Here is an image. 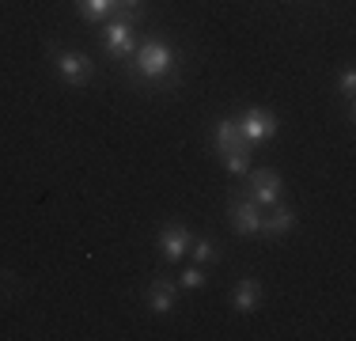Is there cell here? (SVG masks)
<instances>
[{"mask_svg":"<svg viewBox=\"0 0 356 341\" xmlns=\"http://www.w3.org/2000/svg\"><path fill=\"white\" fill-rule=\"evenodd\" d=\"M235 122H239V129H243V141L250 144H266L269 136H277V129H281V118L273 114V110H266V106H247L243 114H235Z\"/></svg>","mask_w":356,"mask_h":341,"instance_id":"obj_4","label":"cell"},{"mask_svg":"<svg viewBox=\"0 0 356 341\" xmlns=\"http://www.w3.org/2000/svg\"><path fill=\"white\" fill-rule=\"evenodd\" d=\"M337 95L345 99V118H356V110H353V95H356V72H353V65H345L341 72H337Z\"/></svg>","mask_w":356,"mask_h":341,"instance_id":"obj_15","label":"cell"},{"mask_svg":"<svg viewBox=\"0 0 356 341\" xmlns=\"http://www.w3.org/2000/svg\"><path fill=\"white\" fill-rule=\"evenodd\" d=\"M261 205L250 198V193L232 190L227 193V220H232V232L243 239H261Z\"/></svg>","mask_w":356,"mask_h":341,"instance_id":"obj_3","label":"cell"},{"mask_svg":"<svg viewBox=\"0 0 356 341\" xmlns=\"http://www.w3.org/2000/svg\"><path fill=\"white\" fill-rule=\"evenodd\" d=\"M239 144H247V141H243V129H239V122H235V114L216 118L213 129H209V148H213V156H224V152L239 148Z\"/></svg>","mask_w":356,"mask_h":341,"instance_id":"obj_9","label":"cell"},{"mask_svg":"<svg viewBox=\"0 0 356 341\" xmlns=\"http://www.w3.org/2000/svg\"><path fill=\"white\" fill-rule=\"evenodd\" d=\"M178 303V285L171 277H152L148 288H144V307L152 315H171Z\"/></svg>","mask_w":356,"mask_h":341,"instance_id":"obj_8","label":"cell"},{"mask_svg":"<svg viewBox=\"0 0 356 341\" xmlns=\"http://www.w3.org/2000/svg\"><path fill=\"white\" fill-rule=\"evenodd\" d=\"M258 307H261V280L243 277L239 285H235V292H232V311L235 315H254Z\"/></svg>","mask_w":356,"mask_h":341,"instance_id":"obj_11","label":"cell"},{"mask_svg":"<svg viewBox=\"0 0 356 341\" xmlns=\"http://www.w3.org/2000/svg\"><path fill=\"white\" fill-rule=\"evenodd\" d=\"M190 258H193V266H216V262L224 258V251L216 246V239H209V235H193V243H190Z\"/></svg>","mask_w":356,"mask_h":341,"instance_id":"obj_12","label":"cell"},{"mask_svg":"<svg viewBox=\"0 0 356 341\" xmlns=\"http://www.w3.org/2000/svg\"><path fill=\"white\" fill-rule=\"evenodd\" d=\"M118 15H125L129 23H144V15H148V8H144V0H118Z\"/></svg>","mask_w":356,"mask_h":341,"instance_id":"obj_17","label":"cell"},{"mask_svg":"<svg viewBox=\"0 0 356 341\" xmlns=\"http://www.w3.org/2000/svg\"><path fill=\"white\" fill-rule=\"evenodd\" d=\"M76 8H80V15L88 23H99V19H106V15H118V0H76Z\"/></svg>","mask_w":356,"mask_h":341,"instance_id":"obj_14","label":"cell"},{"mask_svg":"<svg viewBox=\"0 0 356 341\" xmlns=\"http://www.w3.org/2000/svg\"><path fill=\"white\" fill-rule=\"evenodd\" d=\"M137 23H129L125 15H118V19H110L103 27V49L106 57H114V61H129L133 54H137Z\"/></svg>","mask_w":356,"mask_h":341,"instance_id":"obj_5","label":"cell"},{"mask_svg":"<svg viewBox=\"0 0 356 341\" xmlns=\"http://www.w3.org/2000/svg\"><path fill=\"white\" fill-rule=\"evenodd\" d=\"M190 243H193V232L186 224H178V220H171V224L159 228L156 235V246H159V258L167 262V266H178V262L190 254Z\"/></svg>","mask_w":356,"mask_h":341,"instance_id":"obj_7","label":"cell"},{"mask_svg":"<svg viewBox=\"0 0 356 341\" xmlns=\"http://www.w3.org/2000/svg\"><path fill=\"white\" fill-rule=\"evenodd\" d=\"M205 266H186L182 273L175 277V285L182 288V292H197V288H205Z\"/></svg>","mask_w":356,"mask_h":341,"instance_id":"obj_16","label":"cell"},{"mask_svg":"<svg viewBox=\"0 0 356 341\" xmlns=\"http://www.w3.org/2000/svg\"><path fill=\"white\" fill-rule=\"evenodd\" d=\"M220 164H224V170L232 178H247L250 175V144H239V148L224 152V156H216Z\"/></svg>","mask_w":356,"mask_h":341,"instance_id":"obj_13","label":"cell"},{"mask_svg":"<svg viewBox=\"0 0 356 341\" xmlns=\"http://www.w3.org/2000/svg\"><path fill=\"white\" fill-rule=\"evenodd\" d=\"M296 228V209L288 201H277L261 212V239H281Z\"/></svg>","mask_w":356,"mask_h":341,"instance_id":"obj_10","label":"cell"},{"mask_svg":"<svg viewBox=\"0 0 356 341\" xmlns=\"http://www.w3.org/2000/svg\"><path fill=\"white\" fill-rule=\"evenodd\" d=\"M49 65H54L57 80L69 84L72 91L88 88L91 80H95V61H91V54H83V49H57L49 46Z\"/></svg>","mask_w":356,"mask_h":341,"instance_id":"obj_2","label":"cell"},{"mask_svg":"<svg viewBox=\"0 0 356 341\" xmlns=\"http://www.w3.org/2000/svg\"><path fill=\"white\" fill-rule=\"evenodd\" d=\"M122 72L129 76L133 88H152V91H171L178 88L182 72H178V54L171 49V42L152 34V38L137 42V54L129 61H118Z\"/></svg>","mask_w":356,"mask_h":341,"instance_id":"obj_1","label":"cell"},{"mask_svg":"<svg viewBox=\"0 0 356 341\" xmlns=\"http://www.w3.org/2000/svg\"><path fill=\"white\" fill-rule=\"evenodd\" d=\"M247 190L261 209H269V205L284 201V178H281V170H273V167H250Z\"/></svg>","mask_w":356,"mask_h":341,"instance_id":"obj_6","label":"cell"}]
</instances>
